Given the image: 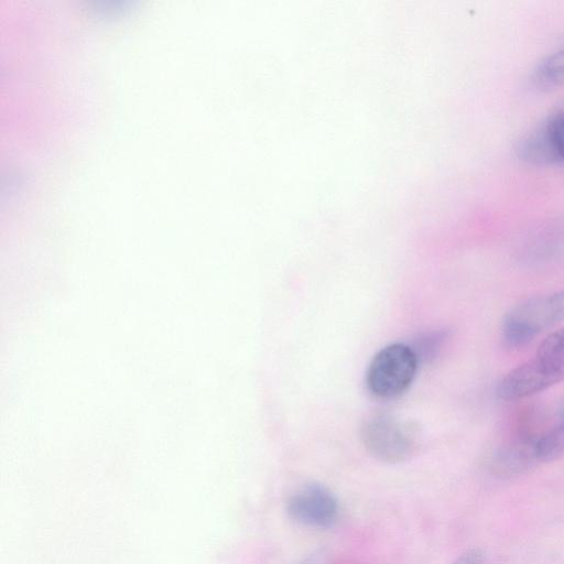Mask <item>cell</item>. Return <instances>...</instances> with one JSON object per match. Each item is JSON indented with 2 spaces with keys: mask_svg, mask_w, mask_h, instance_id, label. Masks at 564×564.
Masks as SVG:
<instances>
[{
  "mask_svg": "<svg viewBox=\"0 0 564 564\" xmlns=\"http://www.w3.org/2000/svg\"><path fill=\"white\" fill-rule=\"evenodd\" d=\"M564 319V290L528 299L502 319V338L510 347H522L541 332Z\"/></svg>",
  "mask_w": 564,
  "mask_h": 564,
  "instance_id": "obj_1",
  "label": "cell"
},
{
  "mask_svg": "<svg viewBox=\"0 0 564 564\" xmlns=\"http://www.w3.org/2000/svg\"><path fill=\"white\" fill-rule=\"evenodd\" d=\"M419 361L411 346L391 344L379 350L366 372L368 391L377 399L391 400L411 386Z\"/></svg>",
  "mask_w": 564,
  "mask_h": 564,
  "instance_id": "obj_2",
  "label": "cell"
},
{
  "mask_svg": "<svg viewBox=\"0 0 564 564\" xmlns=\"http://www.w3.org/2000/svg\"><path fill=\"white\" fill-rule=\"evenodd\" d=\"M514 153L534 166L564 165V99L519 139Z\"/></svg>",
  "mask_w": 564,
  "mask_h": 564,
  "instance_id": "obj_3",
  "label": "cell"
},
{
  "mask_svg": "<svg viewBox=\"0 0 564 564\" xmlns=\"http://www.w3.org/2000/svg\"><path fill=\"white\" fill-rule=\"evenodd\" d=\"M360 438L373 458L388 464L405 460L415 444L413 429L386 413H376L366 419L360 429Z\"/></svg>",
  "mask_w": 564,
  "mask_h": 564,
  "instance_id": "obj_4",
  "label": "cell"
},
{
  "mask_svg": "<svg viewBox=\"0 0 564 564\" xmlns=\"http://www.w3.org/2000/svg\"><path fill=\"white\" fill-rule=\"evenodd\" d=\"M564 380V350L535 358L511 370L497 386L501 400H518L535 394Z\"/></svg>",
  "mask_w": 564,
  "mask_h": 564,
  "instance_id": "obj_5",
  "label": "cell"
},
{
  "mask_svg": "<svg viewBox=\"0 0 564 564\" xmlns=\"http://www.w3.org/2000/svg\"><path fill=\"white\" fill-rule=\"evenodd\" d=\"M288 516L304 525L329 528L338 517V502L323 485L311 484L295 491L286 501Z\"/></svg>",
  "mask_w": 564,
  "mask_h": 564,
  "instance_id": "obj_6",
  "label": "cell"
},
{
  "mask_svg": "<svg viewBox=\"0 0 564 564\" xmlns=\"http://www.w3.org/2000/svg\"><path fill=\"white\" fill-rule=\"evenodd\" d=\"M541 434L519 427L517 437L497 448L489 458V468L500 477H512L529 470L539 462L536 441Z\"/></svg>",
  "mask_w": 564,
  "mask_h": 564,
  "instance_id": "obj_7",
  "label": "cell"
},
{
  "mask_svg": "<svg viewBox=\"0 0 564 564\" xmlns=\"http://www.w3.org/2000/svg\"><path fill=\"white\" fill-rule=\"evenodd\" d=\"M533 80L546 89L564 86V50L545 56L534 68Z\"/></svg>",
  "mask_w": 564,
  "mask_h": 564,
  "instance_id": "obj_8",
  "label": "cell"
},
{
  "mask_svg": "<svg viewBox=\"0 0 564 564\" xmlns=\"http://www.w3.org/2000/svg\"><path fill=\"white\" fill-rule=\"evenodd\" d=\"M564 455V423L542 433L536 441L539 462H553Z\"/></svg>",
  "mask_w": 564,
  "mask_h": 564,
  "instance_id": "obj_9",
  "label": "cell"
},
{
  "mask_svg": "<svg viewBox=\"0 0 564 564\" xmlns=\"http://www.w3.org/2000/svg\"><path fill=\"white\" fill-rule=\"evenodd\" d=\"M447 338L448 332L446 329L427 332L417 337L411 348L419 362H430L440 355Z\"/></svg>",
  "mask_w": 564,
  "mask_h": 564,
  "instance_id": "obj_10",
  "label": "cell"
},
{
  "mask_svg": "<svg viewBox=\"0 0 564 564\" xmlns=\"http://www.w3.org/2000/svg\"><path fill=\"white\" fill-rule=\"evenodd\" d=\"M564 350V326L550 334L539 346L536 355H547Z\"/></svg>",
  "mask_w": 564,
  "mask_h": 564,
  "instance_id": "obj_11",
  "label": "cell"
},
{
  "mask_svg": "<svg viewBox=\"0 0 564 564\" xmlns=\"http://www.w3.org/2000/svg\"><path fill=\"white\" fill-rule=\"evenodd\" d=\"M484 553L478 547H473L460 554L452 564H481Z\"/></svg>",
  "mask_w": 564,
  "mask_h": 564,
  "instance_id": "obj_12",
  "label": "cell"
},
{
  "mask_svg": "<svg viewBox=\"0 0 564 564\" xmlns=\"http://www.w3.org/2000/svg\"><path fill=\"white\" fill-rule=\"evenodd\" d=\"M324 554L323 553H314L311 556L306 557L299 564H323Z\"/></svg>",
  "mask_w": 564,
  "mask_h": 564,
  "instance_id": "obj_13",
  "label": "cell"
},
{
  "mask_svg": "<svg viewBox=\"0 0 564 564\" xmlns=\"http://www.w3.org/2000/svg\"><path fill=\"white\" fill-rule=\"evenodd\" d=\"M558 416L561 417V421L564 422V398L558 404Z\"/></svg>",
  "mask_w": 564,
  "mask_h": 564,
  "instance_id": "obj_14",
  "label": "cell"
},
{
  "mask_svg": "<svg viewBox=\"0 0 564 564\" xmlns=\"http://www.w3.org/2000/svg\"><path fill=\"white\" fill-rule=\"evenodd\" d=\"M562 423H564V422H562Z\"/></svg>",
  "mask_w": 564,
  "mask_h": 564,
  "instance_id": "obj_15",
  "label": "cell"
}]
</instances>
